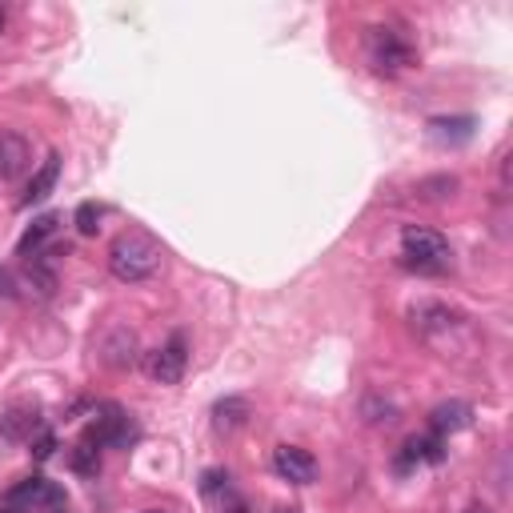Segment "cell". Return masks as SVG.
Instances as JSON below:
<instances>
[{"instance_id":"6da1fadb","label":"cell","mask_w":513,"mask_h":513,"mask_svg":"<svg viewBox=\"0 0 513 513\" xmlns=\"http://www.w3.org/2000/svg\"><path fill=\"white\" fill-rule=\"evenodd\" d=\"M109 269H113L117 281H125V285H136V281H149L152 273L161 269V245L152 241L149 233H141V229H128L113 241V249H109Z\"/></svg>"},{"instance_id":"7a4b0ae2","label":"cell","mask_w":513,"mask_h":513,"mask_svg":"<svg viewBox=\"0 0 513 513\" xmlns=\"http://www.w3.org/2000/svg\"><path fill=\"white\" fill-rule=\"evenodd\" d=\"M401 256H405V265L417 273H446L449 261H453L449 241L438 233V229H425V225L401 229Z\"/></svg>"},{"instance_id":"3957f363","label":"cell","mask_w":513,"mask_h":513,"mask_svg":"<svg viewBox=\"0 0 513 513\" xmlns=\"http://www.w3.org/2000/svg\"><path fill=\"white\" fill-rule=\"evenodd\" d=\"M133 438H136V425L121 405H100L97 413H92L89 430H84V441H92L97 449H105V446L125 449Z\"/></svg>"},{"instance_id":"277c9868","label":"cell","mask_w":513,"mask_h":513,"mask_svg":"<svg viewBox=\"0 0 513 513\" xmlns=\"http://www.w3.org/2000/svg\"><path fill=\"white\" fill-rule=\"evenodd\" d=\"M370 65L378 73H401L417 65V48L393 29H370Z\"/></svg>"},{"instance_id":"5b68a950","label":"cell","mask_w":513,"mask_h":513,"mask_svg":"<svg viewBox=\"0 0 513 513\" xmlns=\"http://www.w3.org/2000/svg\"><path fill=\"white\" fill-rule=\"evenodd\" d=\"M65 490L57 482H48V477H24V482H16L13 490H8L4 506L21 509V513H32V509H53V506H65Z\"/></svg>"},{"instance_id":"8992f818","label":"cell","mask_w":513,"mask_h":513,"mask_svg":"<svg viewBox=\"0 0 513 513\" xmlns=\"http://www.w3.org/2000/svg\"><path fill=\"white\" fill-rule=\"evenodd\" d=\"M185 361H189V353H185V337H181V333H177L169 345L149 349V353L141 357L144 378L157 381V385H177V381H181L185 378Z\"/></svg>"},{"instance_id":"52a82bcc","label":"cell","mask_w":513,"mask_h":513,"mask_svg":"<svg viewBox=\"0 0 513 513\" xmlns=\"http://www.w3.org/2000/svg\"><path fill=\"white\" fill-rule=\"evenodd\" d=\"M273 469L293 485H309L317 482V457L301 446H277L273 449Z\"/></svg>"},{"instance_id":"ba28073f","label":"cell","mask_w":513,"mask_h":513,"mask_svg":"<svg viewBox=\"0 0 513 513\" xmlns=\"http://www.w3.org/2000/svg\"><path fill=\"white\" fill-rule=\"evenodd\" d=\"M29 169H32V144H29V136L4 128V133H0V181H21Z\"/></svg>"},{"instance_id":"9c48e42d","label":"cell","mask_w":513,"mask_h":513,"mask_svg":"<svg viewBox=\"0 0 513 513\" xmlns=\"http://www.w3.org/2000/svg\"><path fill=\"white\" fill-rule=\"evenodd\" d=\"M461 313L457 309H449V305H441V301H425V305H417L413 309V329L422 333L425 341H438V333H453V329H461Z\"/></svg>"},{"instance_id":"30bf717a","label":"cell","mask_w":513,"mask_h":513,"mask_svg":"<svg viewBox=\"0 0 513 513\" xmlns=\"http://www.w3.org/2000/svg\"><path fill=\"white\" fill-rule=\"evenodd\" d=\"M45 430V417H40L37 405H13L4 417H0V438L4 441H16V446H29L37 433Z\"/></svg>"},{"instance_id":"8fae6325","label":"cell","mask_w":513,"mask_h":513,"mask_svg":"<svg viewBox=\"0 0 513 513\" xmlns=\"http://www.w3.org/2000/svg\"><path fill=\"white\" fill-rule=\"evenodd\" d=\"M469 425H474V405L461 397L441 401V405L430 409V430L438 433V438H453V433L469 430Z\"/></svg>"},{"instance_id":"7c38bea8","label":"cell","mask_w":513,"mask_h":513,"mask_svg":"<svg viewBox=\"0 0 513 513\" xmlns=\"http://www.w3.org/2000/svg\"><path fill=\"white\" fill-rule=\"evenodd\" d=\"M446 461V441L433 433V438H405V446H401V457L397 465L401 469H417V465H441Z\"/></svg>"},{"instance_id":"4fadbf2b","label":"cell","mask_w":513,"mask_h":513,"mask_svg":"<svg viewBox=\"0 0 513 513\" xmlns=\"http://www.w3.org/2000/svg\"><path fill=\"white\" fill-rule=\"evenodd\" d=\"M253 417V405L245 397H225L213 405V425H217V433H237L245 430Z\"/></svg>"},{"instance_id":"5bb4252c","label":"cell","mask_w":513,"mask_h":513,"mask_svg":"<svg viewBox=\"0 0 513 513\" xmlns=\"http://www.w3.org/2000/svg\"><path fill=\"white\" fill-rule=\"evenodd\" d=\"M57 177H61V152H48V161L37 169V173H32L29 193L21 196V204H24V209H29V204H40V201H45V196L57 189Z\"/></svg>"},{"instance_id":"9a60e30c","label":"cell","mask_w":513,"mask_h":513,"mask_svg":"<svg viewBox=\"0 0 513 513\" xmlns=\"http://www.w3.org/2000/svg\"><path fill=\"white\" fill-rule=\"evenodd\" d=\"M477 121L474 117H433L430 121V136L438 144H465L474 136Z\"/></svg>"},{"instance_id":"2e32d148","label":"cell","mask_w":513,"mask_h":513,"mask_svg":"<svg viewBox=\"0 0 513 513\" xmlns=\"http://www.w3.org/2000/svg\"><path fill=\"white\" fill-rule=\"evenodd\" d=\"M100 357H105V365H113V370H128V365L136 361V337L128 329H113L109 341L100 345Z\"/></svg>"},{"instance_id":"e0dca14e","label":"cell","mask_w":513,"mask_h":513,"mask_svg":"<svg viewBox=\"0 0 513 513\" xmlns=\"http://www.w3.org/2000/svg\"><path fill=\"white\" fill-rule=\"evenodd\" d=\"M57 225H61V217H57V213H45V217H37L29 225V233L21 237V245H16V249H21V256H29V253H37L40 245L48 241V237L57 233Z\"/></svg>"},{"instance_id":"ac0fdd59","label":"cell","mask_w":513,"mask_h":513,"mask_svg":"<svg viewBox=\"0 0 513 513\" xmlns=\"http://www.w3.org/2000/svg\"><path fill=\"white\" fill-rule=\"evenodd\" d=\"M68 465H73V474H81V477H97L100 474V449L81 438L73 446V453H68Z\"/></svg>"},{"instance_id":"d6986e66","label":"cell","mask_w":513,"mask_h":513,"mask_svg":"<svg viewBox=\"0 0 513 513\" xmlns=\"http://www.w3.org/2000/svg\"><path fill=\"white\" fill-rule=\"evenodd\" d=\"M24 285L37 289L40 297H53V293H57V273L48 269V265L40 261V256H32V261L24 265Z\"/></svg>"},{"instance_id":"ffe728a7","label":"cell","mask_w":513,"mask_h":513,"mask_svg":"<svg viewBox=\"0 0 513 513\" xmlns=\"http://www.w3.org/2000/svg\"><path fill=\"white\" fill-rule=\"evenodd\" d=\"M233 477H229V469H204V477H201V493L204 498H213L221 506V501L229 498V493H233Z\"/></svg>"},{"instance_id":"44dd1931","label":"cell","mask_w":513,"mask_h":513,"mask_svg":"<svg viewBox=\"0 0 513 513\" xmlns=\"http://www.w3.org/2000/svg\"><path fill=\"white\" fill-rule=\"evenodd\" d=\"M76 233L81 237H97V229H100V204H92V201H84V204H76Z\"/></svg>"},{"instance_id":"7402d4cb","label":"cell","mask_w":513,"mask_h":513,"mask_svg":"<svg viewBox=\"0 0 513 513\" xmlns=\"http://www.w3.org/2000/svg\"><path fill=\"white\" fill-rule=\"evenodd\" d=\"M29 453H32V461H48V457L57 453V433L45 425V430H40L37 438L29 441Z\"/></svg>"},{"instance_id":"603a6c76","label":"cell","mask_w":513,"mask_h":513,"mask_svg":"<svg viewBox=\"0 0 513 513\" xmlns=\"http://www.w3.org/2000/svg\"><path fill=\"white\" fill-rule=\"evenodd\" d=\"M365 422H370V425H393V422H397V409H393L389 405V401H365Z\"/></svg>"},{"instance_id":"cb8c5ba5","label":"cell","mask_w":513,"mask_h":513,"mask_svg":"<svg viewBox=\"0 0 513 513\" xmlns=\"http://www.w3.org/2000/svg\"><path fill=\"white\" fill-rule=\"evenodd\" d=\"M221 513H249V501L237 498V493H229V498L221 501Z\"/></svg>"},{"instance_id":"d4e9b609","label":"cell","mask_w":513,"mask_h":513,"mask_svg":"<svg viewBox=\"0 0 513 513\" xmlns=\"http://www.w3.org/2000/svg\"><path fill=\"white\" fill-rule=\"evenodd\" d=\"M0 297H16V277L8 269H0Z\"/></svg>"},{"instance_id":"484cf974","label":"cell","mask_w":513,"mask_h":513,"mask_svg":"<svg viewBox=\"0 0 513 513\" xmlns=\"http://www.w3.org/2000/svg\"><path fill=\"white\" fill-rule=\"evenodd\" d=\"M273 513H301V509H297V506H277Z\"/></svg>"},{"instance_id":"4316f807","label":"cell","mask_w":513,"mask_h":513,"mask_svg":"<svg viewBox=\"0 0 513 513\" xmlns=\"http://www.w3.org/2000/svg\"><path fill=\"white\" fill-rule=\"evenodd\" d=\"M465 513H493V509H490V506H469Z\"/></svg>"},{"instance_id":"83f0119b","label":"cell","mask_w":513,"mask_h":513,"mask_svg":"<svg viewBox=\"0 0 513 513\" xmlns=\"http://www.w3.org/2000/svg\"><path fill=\"white\" fill-rule=\"evenodd\" d=\"M4 24H8V13H4V4H0V32H4Z\"/></svg>"},{"instance_id":"f1b7e54d","label":"cell","mask_w":513,"mask_h":513,"mask_svg":"<svg viewBox=\"0 0 513 513\" xmlns=\"http://www.w3.org/2000/svg\"><path fill=\"white\" fill-rule=\"evenodd\" d=\"M48 513H68V501H65V506H53V509H48Z\"/></svg>"},{"instance_id":"f546056e","label":"cell","mask_w":513,"mask_h":513,"mask_svg":"<svg viewBox=\"0 0 513 513\" xmlns=\"http://www.w3.org/2000/svg\"><path fill=\"white\" fill-rule=\"evenodd\" d=\"M0 513H21V509H13V506H0Z\"/></svg>"},{"instance_id":"4dcf8cb0","label":"cell","mask_w":513,"mask_h":513,"mask_svg":"<svg viewBox=\"0 0 513 513\" xmlns=\"http://www.w3.org/2000/svg\"><path fill=\"white\" fill-rule=\"evenodd\" d=\"M141 513H169V509H141Z\"/></svg>"}]
</instances>
